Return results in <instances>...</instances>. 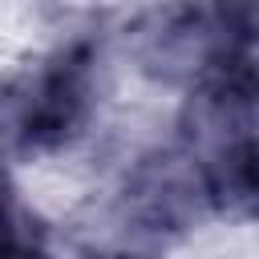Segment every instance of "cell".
<instances>
[{
	"label": "cell",
	"mask_w": 259,
	"mask_h": 259,
	"mask_svg": "<svg viewBox=\"0 0 259 259\" xmlns=\"http://www.w3.org/2000/svg\"><path fill=\"white\" fill-rule=\"evenodd\" d=\"M214 194L223 198V206L227 202H243L247 210H259V142L235 146L223 158Z\"/></svg>",
	"instance_id": "obj_1"
}]
</instances>
